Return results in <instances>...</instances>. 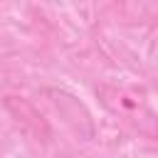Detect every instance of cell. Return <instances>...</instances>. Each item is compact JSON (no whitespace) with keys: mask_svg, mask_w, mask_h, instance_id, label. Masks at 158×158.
Instances as JSON below:
<instances>
[{"mask_svg":"<svg viewBox=\"0 0 158 158\" xmlns=\"http://www.w3.org/2000/svg\"><path fill=\"white\" fill-rule=\"evenodd\" d=\"M44 94L49 96V101L54 104V109L64 116V121H67L77 133H81V123H86V128L94 131L91 116H89V111L84 109V104H79V99H74L72 94H67V91H62V89H47Z\"/></svg>","mask_w":158,"mask_h":158,"instance_id":"3","label":"cell"},{"mask_svg":"<svg viewBox=\"0 0 158 158\" xmlns=\"http://www.w3.org/2000/svg\"><path fill=\"white\" fill-rule=\"evenodd\" d=\"M2 106H5L7 114L15 118V123H17L20 128H25L30 136H35L37 141H49L52 128H49L47 118L40 114V109H37L30 99H25V96H15V94H7V96L2 99Z\"/></svg>","mask_w":158,"mask_h":158,"instance_id":"2","label":"cell"},{"mask_svg":"<svg viewBox=\"0 0 158 158\" xmlns=\"http://www.w3.org/2000/svg\"><path fill=\"white\" fill-rule=\"evenodd\" d=\"M96 99L106 111H111L123 123H128L138 136L148 141H158V114L153 111L143 91L126 84H99Z\"/></svg>","mask_w":158,"mask_h":158,"instance_id":"1","label":"cell"},{"mask_svg":"<svg viewBox=\"0 0 158 158\" xmlns=\"http://www.w3.org/2000/svg\"><path fill=\"white\" fill-rule=\"evenodd\" d=\"M0 158H2V156H0Z\"/></svg>","mask_w":158,"mask_h":158,"instance_id":"4","label":"cell"}]
</instances>
